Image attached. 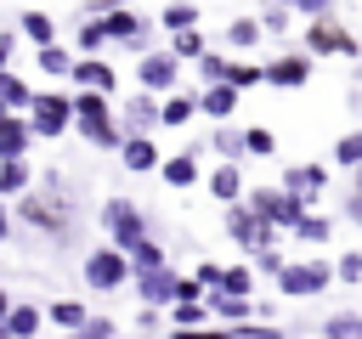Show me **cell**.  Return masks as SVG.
<instances>
[{
  "label": "cell",
  "mask_w": 362,
  "mask_h": 339,
  "mask_svg": "<svg viewBox=\"0 0 362 339\" xmlns=\"http://www.w3.org/2000/svg\"><path fill=\"white\" fill-rule=\"evenodd\" d=\"M17 220L28 232H45V237H74V198L57 181V170H45V181L17 198Z\"/></svg>",
  "instance_id": "6da1fadb"
},
{
  "label": "cell",
  "mask_w": 362,
  "mask_h": 339,
  "mask_svg": "<svg viewBox=\"0 0 362 339\" xmlns=\"http://www.w3.org/2000/svg\"><path fill=\"white\" fill-rule=\"evenodd\" d=\"M74 130L96 147V153H119L124 147V124H119V107L113 96H90V90H74Z\"/></svg>",
  "instance_id": "7a4b0ae2"
},
{
  "label": "cell",
  "mask_w": 362,
  "mask_h": 339,
  "mask_svg": "<svg viewBox=\"0 0 362 339\" xmlns=\"http://www.w3.org/2000/svg\"><path fill=\"white\" fill-rule=\"evenodd\" d=\"M102 232H107V243H113L119 254H130L136 243L153 237V232H147V215H141L130 198H107V203H102Z\"/></svg>",
  "instance_id": "3957f363"
},
{
  "label": "cell",
  "mask_w": 362,
  "mask_h": 339,
  "mask_svg": "<svg viewBox=\"0 0 362 339\" xmlns=\"http://www.w3.org/2000/svg\"><path fill=\"white\" fill-rule=\"evenodd\" d=\"M68 124H74V90H34L28 130L45 136V141H57V136H68Z\"/></svg>",
  "instance_id": "277c9868"
},
{
  "label": "cell",
  "mask_w": 362,
  "mask_h": 339,
  "mask_svg": "<svg viewBox=\"0 0 362 339\" xmlns=\"http://www.w3.org/2000/svg\"><path fill=\"white\" fill-rule=\"evenodd\" d=\"M243 203H249V209H255L266 226H288V232H294V226L311 215V203H300V198H294V192H283V186H255Z\"/></svg>",
  "instance_id": "5b68a950"
},
{
  "label": "cell",
  "mask_w": 362,
  "mask_h": 339,
  "mask_svg": "<svg viewBox=\"0 0 362 339\" xmlns=\"http://www.w3.org/2000/svg\"><path fill=\"white\" fill-rule=\"evenodd\" d=\"M226 237H232L238 249H249V254H272V249H277V226H266L249 203H232V209H226Z\"/></svg>",
  "instance_id": "8992f818"
},
{
  "label": "cell",
  "mask_w": 362,
  "mask_h": 339,
  "mask_svg": "<svg viewBox=\"0 0 362 339\" xmlns=\"http://www.w3.org/2000/svg\"><path fill=\"white\" fill-rule=\"evenodd\" d=\"M85 288H96V294H113V288H124L130 282V254H119L113 243H102V249H90L85 254Z\"/></svg>",
  "instance_id": "52a82bcc"
},
{
  "label": "cell",
  "mask_w": 362,
  "mask_h": 339,
  "mask_svg": "<svg viewBox=\"0 0 362 339\" xmlns=\"http://www.w3.org/2000/svg\"><path fill=\"white\" fill-rule=\"evenodd\" d=\"M328 282H334V266H322V260H288L277 271V294H288V299H311Z\"/></svg>",
  "instance_id": "ba28073f"
},
{
  "label": "cell",
  "mask_w": 362,
  "mask_h": 339,
  "mask_svg": "<svg viewBox=\"0 0 362 339\" xmlns=\"http://www.w3.org/2000/svg\"><path fill=\"white\" fill-rule=\"evenodd\" d=\"M96 23H102V34H107L113 45H130V51L147 56V17H141V11H130V6H107V11H96Z\"/></svg>",
  "instance_id": "9c48e42d"
},
{
  "label": "cell",
  "mask_w": 362,
  "mask_h": 339,
  "mask_svg": "<svg viewBox=\"0 0 362 339\" xmlns=\"http://www.w3.org/2000/svg\"><path fill=\"white\" fill-rule=\"evenodd\" d=\"M305 56H362V40L345 34L334 17H317L305 28Z\"/></svg>",
  "instance_id": "30bf717a"
},
{
  "label": "cell",
  "mask_w": 362,
  "mask_h": 339,
  "mask_svg": "<svg viewBox=\"0 0 362 339\" xmlns=\"http://www.w3.org/2000/svg\"><path fill=\"white\" fill-rule=\"evenodd\" d=\"M136 85L164 102V96H175V85H181V62H175L170 51H147V56L136 62Z\"/></svg>",
  "instance_id": "8fae6325"
},
{
  "label": "cell",
  "mask_w": 362,
  "mask_h": 339,
  "mask_svg": "<svg viewBox=\"0 0 362 339\" xmlns=\"http://www.w3.org/2000/svg\"><path fill=\"white\" fill-rule=\"evenodd\" d=\"M68 85H79V90H90V96H113L119 73H113V62H107V56H79V62H74V73H68Z\"/></svg>",
  "instance_id": "7c38bea8"
},
{
  "label": "cell",
  "mask_w": 362,
  "mask_h": 339,
  "mask_svg": "<svg viewBox=\"0 0 362 339\" xmlns=\"http://www.w3.org/2000/svg\"><path fill=\"white\" fill-rule=\"evenodd\" d=\"M305 79H311V56L305 51H283V56L266 62V85H277V90H294Z\"/></svg>",
  "instance_id": "4fadbf2b"
},
{
  "label": "cell",
  "mask_w": 362,
  "mask_h": 339,
  "mask_svg": "<svg viewBox=\"0 0 362 339\" xmlns=\"http://www.w3.org/2000/svg\"><path fill=\"white\" fill-rule=\"evenodd\" d=\"M322 186H328V170H322V164H288V170H283V192H294L300 203H311Z\"/></svg>",
  "instance_id": "5bb4252c"
},
{
  "label": "cell",
  "mask_w": 362,
  "mask_h": 339,
  "mask_svg": "<svg viewBox=\"0 0 362 339\" xmlns=\"http://www.w3.org/2000/svg\"><path fill=\"white\" fill-rule=\"evenodd\" d=\"M28 141H34L28 119H23V113H0V164H11V158H28Z\"/></svg>",
  "instance_id": "9a60e30c"
},
{
  "label": "cell",
  "mask_w": 362,
  "mask_h": 339,
  "mask_svg": "<svg viewBox=\"0 0 362 339\" xmlns=\"http://www.w3.org/2000/svg\"><path fill=\"white\" fill-rule=\"evenodd\" d=\"M119 164H124L130 175H147V170H158L164 158H158V141H153V136H124V147H119Z\"/></svg>",
  "instance_id": "2e32d148"
},
{
  "label": "cell",
  "mask_w": 362,
  "mask_h": 339,
  "mask_svg": "<svg viewBox=\"0 0 362 339\" xmlns=\"http://www.w3.org/2000/svg\"><path fill=\"white\" fill-rule=\"evenodd\" d=\"M119 119L130 124V136H153V130H158V96L136 90V96L124 102V113H119Z\"/></svg>",
  "instance_id": "e0dca14e"
},
{
  "label": "cell",
  "mask_w": 362,
  "mask_h": 339,
  "mask_svg": "<svg viewBox=\"0 0 362 339\" xmlns=\"http://www.w3.org/2000/svg\"><path fill=\"white\" fill-rule=\"evenodd\" d=\"M0 328H6V339H34L40 328H45V305H11L6 316H0Z\"/></svg>",
  "instance_id": "ac0fdd59"
},
{
  "label": "cell",
  "mask_w": 362,
  "mask_h": 339,
  "mask_svg": "<svg viewBox=\"0 0 362 339\" xmlns=\"http://www.w3.org/2000/svg\"><path fill=\"white\" fill-rule=\"evenodd\" d=\"M198 113L215 119V124H226V119L238 113V90H232V85H209V90H198Z\"/></svg>",
  "instance_id": "d6986e66"
},
{
  "label": "cell",
  "mask_w": 362,
  "mask_h": 339,
  "mask_svg": "<svg viewBox=\"0 0 362 339\" xmlns=\"http://www.w3.org/2000/svg\"><path fill=\"white\" fill-rule=\"evenodd\" d=\"M204 186H209V192H215L226 209H232V203H243V170H238V164H215Z\"/></svg>",
  "instance_id": "ffe728a7"
},
{
  "label": "cell",
  "mask_w": 362,
  "mask_h": 339,
  "mask_svg": "<svg viewBox=\"0 0 362 339\" xmlns=\"http://www.w3.org/2000/svg\"><path fill=\"white\" fill-rule=\"evenodd\" d=\"M45 322L62 328V333H79V328L90 322V305H85V299H51V305H45Z\"/></svg>",
  "instance_id": "44dd1931"
},
{
  "label": "cell",
  "mask_w": 362,
  "mask_h": 339,
  "mask_svg": "<svg viewBox=\"0 0 362 339\" xmlns=\"http://www.w3.org/2000/svg\"><path fill=\"white\" fill-rule=\"evenodd\" d=\"M74 62H79V51H68L62 40H57V45H45V51H34V68H40L45 79H68V73H74Z\"/></svg>",
  "instance_id": "7402d4cb"
},
{
  "label": "cell",
  "mask_w": 362,
  "mask_h": 339,
  "mask_svg": "<svg viewBox=\"0 0 362 339\" xmlns=\"http://www.w3.org/2000/svg\"><path fill=\"white\" fill-rule=\"evenodd\" d=\"M187 119H198V96H192V90H175V96L158 102V130H175V124H187Z\"/></svg>",
  "instance_id": "603a6c76"
},
{
  "label": "cell",
  "mask_w": 362,
  "mask_h": 339,
  "mask_svg": "<svg viewBox=\"0 0 362 339\" xmlns=\"http://www.w3.org/2000/svg\"><path fill=\"white\" fill-rule=\"evenodd\" d=\"M23 40H28L34 51H45V45H57V23H51V11H40V6H28V11H23Z\"/></svg>",
  "instance_id": "cb8c5ba5"
},
{
  "label": "cell",
  "mask_w": 362,
  "mask_h": 339,
  "mask_svg": "<svg viewBox=\"0 0 362 339\" xmlns=\"http://www.w3.org/2000/svg\"><path fill=\"white\" fill-rule=\"evenodd\" d=\"M158 181H164V186H175V192H187V186L198 181V158H192V153L164 158V164H158Z\"/></svg>",
  "instance_id": "d4e9b609"
},
{
  "label": "cell",
  "mask_w": 362,
  "mask_h": 339,
  "mask_svg": "<svg viewBox=\"0 0 362 339\" xmlns=\"http://www.w3.org/2000/svg\"><path fill=\"white\" fill-rule=\"evenodd\" d=\"M34 186V170H28V158H11V164H0V198H23Z\"/></svg>",
  "instance_id": "484cf974"
},
{
  "label": "cell",
  "mask_w": 362,
  "mask_h": 339,
  "mask_svg": "<svg viewBox=\"0 0 362 339\" xmlns=\"http://www.w3.org/2000/svg\"><path fill=\"white\" fill-rule=\"evenodd\" d=\"M164 266H170V260H164V249H158L153 237L130 249V282H136V277H147V271H164Z\"/></svg>",
  "instance_id": "4316f807"
},
{
  "label": "cell",
  "mask_w": 362,
  "mask_h": 339,
  "mask_svg": "<svg viewBox=\"0 0 362 339\" xmlns=\"http://www.w3.org/2000/svg\"><path fill=\"white\" fill-rule=\"evenodd\" d=\"M158 28H170V40L192 34L198 28V6H158Z\"/></svg>",
  "instance_id": "83f0119b"
},
{
  "label": "cell",
  "mask_w": 362,
  "mask_h": 339,
  "mask_svg": "<svg viewBox=\"0 0 362 339\" xmlns=\"http://www.w3.org/2000/svg\"><path fill=\"white\" fill-rule=\"evenodd\" d=\"M260 34H266V28H260V17H232V23H226V45H232V51L260 45Z\"/></svg>",
  "instance_id": "f1b7e54d"
},
{
  "label": "cell",
  "mask_w": 362,
  "mask_h": 339,
  "mask_svg": "<svg viewBox=\"0 0 362 339\" xmlns=\"http://www.w3.org/2000/svg\"><path fill=\"white\" fill-rule=\"evenodd\" d=\"M226 85H232L238 96H243L249 85H266V62H238V56H232V68H226Z\"/></svg>",
  "instance_id": "f546056e"
},
{
  "label": "cell",
  "mask_w": 362,
  "mask_h": 339,
  "mask_svg": "<svg viewBox=\"0 0 362 339\" xmlns=\"http://www.w3.org/2000/svg\"><path fill=\"white\" fill-rule=\"evenodd\" d=\"M204 51H209V45H204V34H198V28H192V34H175V40H170V56H175V62H192V68L204 62Z\"/></svg>",
  "instance_id": "4dcf8cb0"
},
{
  "label": "cell",
  "mask_w": 362,
  "mask_h": 339,
  "mask_svg": "<svg viewBox=\"0 0 362 339\" xmlns=\"http://www.w3.org/2000/svg\"><path fill=\"white\" fill-rule=\"evenodd\" d=\"M249 288H255V266H226V277H221V288H215V294L249 299Z\"/></svg>",
  "instance_id": "1f68e13d"
},
{
  "label": "cell",
  "mask_w": 362,
  "mask_h": 339,
  "mask_svg": "<svg viewBox=\"0 0 362 339\" xmlns=\"http://www.w3.org/2000/svg\"><path fill=\"white\" fill-rule=\"evenodd\" d=\"M334 164H345L351 175L362 170V130H345V136L334 141Z\"/></svg>",
  "instance_id": "d6a6232c"
},
{
  "label": "cell",
  "mask_w": 362,
  "mask_h": 339,
  "mask_svg": "<svg viewBox=\"0 0 362 339\" xmlns=\"http://www.w3.org/2000/svg\"><path fill=\"white\" fill-rule=\"evenodd\" d=\"M322 339H362V316L356 311H334L322 322Z\"/></svg>",
  "instance_id": "836d02e7"
},
{
  "label": "cell",
  "mask_w": 362,
  "mask_h": 339,
  "mask_svg": "<svg viewBox=\"0 0 362 339\" xmlns=\"http://www.w3.org/2000/svg\"><path fill=\"white\" fill-rule=\"evenodd\" d=\"M226 68H232V56H226V51H204V62H198L204 90H209V85H226Z\"/></svg>",
  "instance_id": "e575fe53"
},
{
  "label": "cell",
  "mask_w": 362,
  "mask_h": 339,
  "mask_svg": "<svg viewBox=\"0 0 362 339\" xmlns=\"http://www.w3.org/2000/svg\"><path fill=\"white\" fill-rule=\"evenodd\" d=\"M74 45H79V56H102V45H107V34H102V23L90 17V23H79V34H74Z\"/></svg>",
  "instance_id": "d590c367"
},
{
  "label": "cell",
  "mask_w": 362,
  "mask_h": 339,
  "mask_svg": "<svg viewBox=\"0 0 362 339\" xmlns=\"http://www.w3.org/2000/svg\"><path fill=\"white\" fill-rule=\"evenodd\" d=\"M243 153L272 158V153H277V136H272V130H260V124H249V130H243Z\"/></svg>",
  "instance_id": "8d00e7d4"
},
{
  "label": "cell",
  "mask_w": 362,
  "mask_h": 339,
  "mask_svg": "<svg viewBox=\"0 0 362 339\" xmlns=\"http://www.w3.org/2000/svg\"><path fill=\"white\" fill-rule=\"evenodd\" d=\"M215 153H221V164H238V153H243V130H215Z\"/></svg>",
  "instance_id": "74e56055"
},
{
  "label": "cell",
  "mask_w": 362,
  "mask_h": 339,
  "mask_svg": "<svg viewBox=\"0 0 362 339\" xmlns=\"http://www.w3.org/2000/svg\"><path fill=\"white\" fill-rule=\"evenodd\" d=\"M328 232H334V220H322V215H305L294 226V237H305V243H328Z\"/></svg>",
  "instance_id": "f35d334b"
},
{
  "label": "cell",
  "mask_w": 362,
  "mask_h": 339,
  "mask_svg": "<svg viewBox=\"0 0 362 339\" xmlns=\"http://www.w3.org/2000/svg\"><path fill=\"white\" fill-rule=\"evenodd\" d=\"M334 277H339V282H362V249L339 254V260H334Z\"/></svg>",
  "instance_id": "ab89813d"
},
{
  "label": "cell",
  "mask_w": 362,
  "mask_h": 339,
  "mask_svg": "<svg viewBox=\"0 0 362 339\" xmlns=\"http://www.w3.org/2000/svg\"><path fill=\"white\" fill-rule=\"evenodd\" d=\"M192 277H198V288H204V294H215V288H221V277H226V266H215V260H198V271H192Z\"/></svg>",
  "instance_id": "60d3db41"
},
{
  "label": "cell",
  "mask_w": 362,
  "mask_h": 339,
  "mask_svg": "<svg viewBox=\"0 0 362 339\" xmlns=\"http://www.w3.org/2000/svg\"><path fill=\"white\" fill-rule=\"evenodd\" d=\"M113 333H119V328H113L107 316H90V322H85L79 333H62V339H113Z\"/></svg>",
  "instance_id": "b9f144b4"
},
{
  "label": "cell",
  "mask_w": 362,
  "mask_h": 339,
  "mask_svg": "<svg viewBox=\"0 0 362 339\" xmlns=\"http://www.w3.org/2000/svg\"><path fill=\"white\" fill-rule=\"evenodd\" d=\"M288 17H294V6H266V11H260V28H266V34H277Z\"/></svg>",
  "instance_id": "7bdbcfd3"
},
{
  "label": "cell",
  "mask_w": 362,
  "mask_h": 339,
  "mask_svg": "<svg viewBox=\"0 0 362 339\" xmlns=\"http://www.w3.org/2000/svg\"><path fill=\"white\" fill-rule=\"evenodd\" d=\"M255 266H260V271H266V277H277V271H283V266H288V260H283V254H277V249H272V254H255Z\"/></svg>",
  "instance_id": "ee69618b"
},
{
  "label": "cell",
  "mask_w": 362,
  "mask_h": 339,
  "mask_svg": "<svg viewBox=\"0 0 362 339\" xmlns=\"http://www.w3.org/2000/svg\"><path fill=\"white\" fill-rule=\"evenodd\" d=\"M11 51H17V34H0V73H11Z\"/></svg>",
  "instance_id": "f6af8a7d"
},
{
  "label": "cell",
  "mask_w": 362,
  "mask_h": 339,
  "mask_svg": "<svg viewBox=\"0 0 362 339\" xmlns=\"http://www.w3.org/2000/svg\"><path fill=\"white\" fill-rule=\"evenodd\" d=\"M11 232H17V215H11V203H6V198H0V243H6V237H11Z\"/></svg>",
  "instance_id": "bcb514c9"
},
{
  "label": "cell",
  "mask_w": 362,
  "mask_h": 339,
  "mask_svg": "<svg viewBox=\"0 0 362 339\" xmlns=\"http://www.w3.org/2000/svg\"><path fill=\"white\" fill-rule=\"evenodd\" d=\"M345 220H356V226H362V198H356V192L345 198Z\"/></svg>",
  "instance_id": "7dc6e473"
},
{
  "label": "cell",
  "mask_w": 362,
  "mask_h": 339,
  "mask_svg": "<svg viewBox=\"0 0 362 339\" xmlns=\"http://www.w3.org/2000/svg\"><path fill=\"white\" fill-rule=\"evenodd\" d=\"M6 311H11V299H6V288H0V316H6Z\"/></svg>",
  "instance_id": "c3c4849f"
},
{
  "label": "cell",
  "mask_w": 362,
  "mask_h": 339,
  "mask_svg": "<svg viewBox=\"0 0 362 339\" xmlns=\"http://www.w3.org/2000/svg\"><path fill=\"white\" fill-rule=\"evenodd\" d=\"M351 192H356V198H362V170H356V186H351Z\"/></svg>",
  "instance_id": "681fc988"
}]
</instances>
